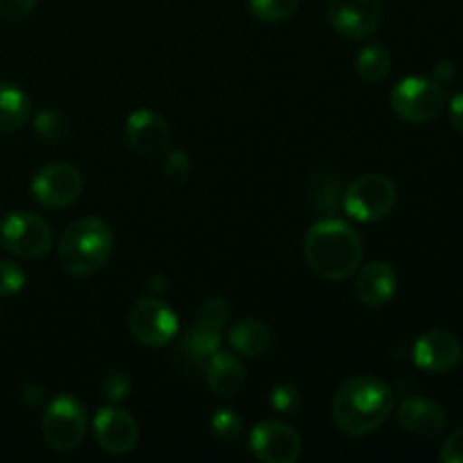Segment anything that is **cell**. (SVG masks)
I'll return each instance as SVG.
<instances>
[{
    "instance_id": "obj_8",
    "label": "cell",
    "mask_w": 463,
    "mask_h": 463,
    "mask_svg": "<svg viewBox=\"0 0 463 463\" xmlns=\"http://www.w3.org/2000/svg\"><path fill=\"white\" fill-rule=\"evenodd\" d=\"M84 190V176L68 163H52L36 172L32 181V194L45 208H66L80 199Z\"/></svg>"
},
{
    "instance_id": "obj_14",
    "label": "cell",
    "mask_w": 463,
    "mask_h": 463,
    "mask_svg": "<svg viewBox=\"0 0 463 463\" xmlns=\"http://www.w3.org/2000/svg\"><path fill=\"white\" fill-rule=\"evenodd\" d=\"M463 357L461 342L446 330H428L414 344V362L428 373H448Z\"/></svg>"
},
{
    "instance_id": "obj_31",
    "label": "cell",
    "mask_w": 463,
    "mask_h": 463,
    "mask_svg": "<svg viewBox=\"0 0 463 463\" xmlns=\"http://www.w3.org/2000/svg\"><path fill=\"white\" fill-rule=\"evenodd\" d=\"M39 0H0V14L9 18H18L30 14Z\"/></svg>"
},
{
    "instance_id": "obj_16",
    "label": "cell",
    "mask_w": 463,
    "mask_h": 463,
    "mask_svg": "<svg viewBox=\"0 0 463 463\" xmlns=\"http://www.w3.org/2000/svg\"><path fill=\"white\" fill-rule=\"evenodd\" d=\"M396 271H393L389 262H369L355 276V297L364 306L380 307L392 301V297L396 294Z\"/></svg>"
},
{
    "instance_id": "obj_30",
    "label": "cell",
    "mask_w": 463,
    "mask_h": 463,
    "mask_svg": "<svg viewBox=\"0 0 463 463\" xmlns=\"http://www.w3.org/2000/svg\"><path fill=\"white\" fill-rule=\"evenodd\" d=\"M188 172H190V161H188V156H185L184 152L167 154L165 175L170 176V179L181 181V179H185V176H188Z\"/></svg>"
},
{
    "instance_id": "obj_26",
    "label": "cell",
    "mask_w": 463,
    "mask_h": 463,
    "mask_svg": "<svg viewBox=\"0 0 463 463\" xmlns=\"http://www.w3.org/2000/svg\"><path fill=\"white\" fill-rule=\"evenodd\" d=\"M25 285V274L18 265L9 260H0V298L14 297Z\"/></svg>"
},
{
    "instance_id": "obj_28",
    "label": "cell",
    "mask_w": 463,
    "mask_h": 463,
    "mask_svg": "<svg viewBox=\"0 0 463 463\" xmlns=\"http://www.w3.org/2000/svg\"><path fill=\"white\" fill-rule=\"evenodd\" d=\"M439 459L443 463H463V428L455 430V432L446 439Z\"/></svg>"
},
{
    "instance_id": "obj_12",
    "label": "cell",
    "mask_w": 463,
    "mask_h": 463,
    "mask_svg": "<svg viewBox=\"0 0 463 463\" xmlns=\"http://www.w3.org/2000/svg\"><path fill=\"white\" fill-rule=\"evenodd\" d=\"M127 143L136 154L147 158H156L167 154L172 145V129L165 118L149 109L134 111L125 127Z\"/></svg>"
},
{
    "instance_id": "obj_4",
    "label": "cell",
    "mask_w": 463,
    "mask_h": 463,
    "mask_svg": "<svg viewBox=\"0 0 463 463\" xmlns=\"http://www.w3.org/2000/svg\"><path fill=\"white\" fill-rule=\"evenodd\" d=\"M448 95L437 80L405 77L392 90V109L401 120L411 125H428L443 113Z\"/></svg>"
},
{
    "instance_id": "obj_29",
    "label": "cell",
    "mask_w": 463,
    "mask_h": 463,
    "mask_svg": "<svg viewBox=\"0 0 463 463\" xmlns=\"http://www.w3.org/2000/svg\"><path fill=\"white\" fill-rule=\"evenodd\" d=\"M129 392V383L122 373H109L102 383V393L111 401H122Z\"/></svg>"
},
{
    "instance_id": "obj_13",
    "label": "cell",
    "mask_w": 463,
    "mask_h": 463,
    "mask_svg": "<svg viewBox=\"0 0 463 463\" xmlns=\"http://www.w3.org/2000/svg\"><path fill=\"white\" fill-rule=\"evenodd\" d=\"M93 428L99 448L111 455H127L134 450L140 439V430L134 416L118 407H102L95 414Z\"/></svg>"
},
{
    "instance_id": "obj_23",
    "label": "cell",
    "mask_w": 463,
    "mask_h": 463,
    "mask_svg": "<svg viewBox=\"0 0 463 463\" xmlns=\"http://www.w3.org/2000/svg\"><path fill=\"white\" fill-rule=\"evenodd\" d=\"M211 428L217 439H222L226 443H233L242 434V419L233 410H217L211 419Z\"/></svg>"
},
{
    "instance_id": "obj_9",
    "label": "cell",
    "mask_w": 463,
    "mask_h": 463,
    "mask_svg": "<svg viewBox=\"0 0 463 463\" xmlns=\"http://www.w3.org/2000/svg\"><path fill=\"white\" fill-rule=\"evenodd\" d=\"M129 330L140 344L165 346L176 337L179 321L176 315L158 298H140L129 312Z\"/></svg>"
},
{
    "instance_id": "obj_2",
    "label": "cell",
    "mask_w": 463,
    "mask_h": 463,
    "mask_svg": "<svg viewBox=\"0 0 463 463\" xmlns=\"http://www.w3.org/2000/svg\"><path fill=\"white\" fill-rule=\"evenodd\" d=\"M307 265L326 280H344L357 271L362 260V240L342 220H321L312 224L303 242Z\"/></svg>"
},
{
    "instance_id": "obj_6",
    "label": "cell",
    "mask_w": 463,
    "mask_h": 463,
    "mask_svg": "<svg viewBox=\"0 0 463 463\" xmlns=\"http://www.w3.org/2000/svg\"><path fill=\"white\" fill-rule=\"evenodd\" d=\"M0 244L21 260H36L52 247V229L34 213H12L0 224Z\"/></svg>"
},
{
    "instance_id": "obj_18",
    "label": "cell",
    "mask_w": 463,
    "mask_h": 463,
    "mask_svg": "<svg viewBox=\"0 0 463 463\" xmlns=\"http://www.w3.org/2000/svg\"><path fill=\"white\" fill-rule=\"evenodd\" d=\"M229 342L231 346L238 353H242V355L258 357L269 348L271 330L269 326L262 324V321L258 319L240 321V324H235L233 328H231Z\"/></svg>"
},
{
    "instance_id": "obj_15",
    "label": "cell",
    "mask_w": 463,
    "mask_h": 463,
    "mask_svg": "<svg viewBox=\"0 0 463 463\" xmlns=\"http://www.w3.org/2000/svg\"><path fill=\"white\" fill-rule=\"evenodd\" d=\"M398 420L407 432L420 439H434L446 428V411L430 398L411 396L405 398L398 407Z\"/></svg>"
},
{
    "instance_id": "obj_19",
    "label": "cell",
    "mask_w": 463,
    "mask_h": 463,
    "mask_svg": "<svg viewBox=\"0 0 463 463\" xmlns=\"http://www.w3.org/2000/svg\"><path fill=\"white\" fill-rule=\"evenodd\" d=\"M30 118V98L12 81H0V131H16Z\"/></svg>"
},
{
    "instance_id": "obj_33",
    "label": "cell",
    "mask_w": 463,
    "mask_h": 463,
    "mask_svg": "<svg viewBox=\"0 0 463 463\" xmlns=\"http://www.w3.org/2000/svg\"><path fill=\"white\" fill-rule=\"evenodd\" d=\"M434 75H437L439 84L450 81L455 77V66H452V61H439L437 68H434Z\"/></svg>"
},
{
    "instance_id": "obj_25",
    "label": "cell",
    "mask_w": 463,
    "mask_h": 463,
    "mask_svg": "<svg viewBox=\"0 0 463 463\" xmlns=\"http://www.w3.org/2000/svg\"><path fill=\"white\" fill-rule=\"evenodd\" d=\"M36 131L43 136L45 140H57L66 134V118L61 116L59 111H41L34 120Z\"/></svg>"
},
{
    "instance_id": "obj_17",
    "label": "cell",
    "mask_w": 463,
    "mask_h": 463,
    "mask_svg": "<svg viewBox=\"0 0 463 463\" xmlns=\"http://www.w3.org/2000/svg\"><path fill=\"white\" fill-rule=\"evenodd\" d=\"M206 380L208 387L213 389V393L222 398H231L235 393L242 392L244 383H247V373H244L242 362L238 360L231 353L217 351L211 360L206 362Z\"/></svg>"
},
{
    "instance_id": "obj_11",
    "label": "cell",
    "mask_w": 463,
    "mask_h": 463,
    "mask_svg": "<svg viewBox=\"0 0 463 463\" xmlns=\"http://www.w3.org/2000/svg\"><path fill=\"white\" fill-rule=\"evenodd\" d=\"M328 16L337 34L366 39L380 27L383 0H330Z\"/></svg>"
},
{
    "instance_id": "obj_5",
    "label": "cell",
    "mask_w": 463,
    "mask_h": 463,
    "mask_svg": "<svg viewBox=\"0 0 463 463\" xmlns=\"http://www.w3.org/2000/svg\"><path fill=\"white\" fill-rule=\"evenodd\" d=\"M396 184L387 175L369 172L353 181L344 193V208L353 220L378 222L396 206Z\"/></svg>"
},
{
    "instance_id": "obj_1",
    "label": "cell",
    "mask_w": 463,
    "mask_h": 463,
    "mask_svg": "<svg viewBox=\"0 0 463 463\" xmlns=\"http://www.w3.org/2000/svg\"><path fill=\"white\" fill-rule=\"evenodd\" d=\"M393 411V393L383 380L371 375H355L346 380L335 393L333 420L351 437L378 430Z\"/></svg>"
},
{
    "instance_id": "obj_10",
    "label": "cell",
    "mask_w": 463,
    "mask_h": 463,
    "mask_svg": "<svg viewBox=\"0 0 463 463\" xmlns=\"http://www.w3.org/2000/svg\"><path fill=\"white\" fill-rule=\"evenodd\" d=\"M251 450L265 463H294L301 457L303 443L292 425L262 420L251 432Z\"/></svg>"
},
{
    "instance_id": "obj_22",
    "label": "cell",
    "mask_w": 463,
    "mask_h": 463,
    "mask_svg": "<svg viewBox=\"0 0 463 463\" xmlns=\"http://www.w3.org/2000/svg\"><path fill=\"white\" fill-rule=\"evenodd\" d=\"M301 0H249V9L253 16L267 23H279L292 16L298 9Z\"/></svg>"
},
{
    "instance_id": "obj_7",
    "label": "cell",
    "mask_w": 463,
    "mask_h": 463,
    "mask_svg": "<svg viewBox=\"0 0 463 463\" xmlns=\"http://www.w3.org/2000/svg\"><path fill=\"white\" fill-rule=\"evenodd\" d=\"M89 428L86 410L72 396H57L43 414V439L52 450L68 452L81 446Z\"/></svg>"
},
{
    "instance_id": "obj_27",
    "label": "cell",
    "mask_w": 463,
    "mask_h": 463,
    "mask_svg": "<svg viewBox=\"0 0 463 463\" xmlns=\"http://www.w3.org/2000/svg\"><path fill=\"white\" fill-rule=\"evenodd\" d=\"M301 393H298L297 387H292V384H279V387L271 392V407H274L276 411H280V414H294V411L301 407Z\"/></svg>"
},
{
    "instance_id": "obj_3",
    "label": "cell",
    "mask_w": 463,
    "mask_h": 463,
    "mask_svg": "<svg viewBox=\"0 0 463 463\" xmlns=\"http://www.w3.org/2000/svg\"><path fill=\"white\" fill-rule=\"evenodd\" d=\"M113 249V235L107 222L80 217L72 222L59 242V265L71 276H90L107 265Z\"/></svg>"
},
{
    "instance_id": "obj_21",
    "label": "cell",
    "mask_w": 463,
    "mask_h": 463,
    "mask_svg": "<svg viewBox=\"0 0 463 463\" xmlns=\"http://www.w3.org/2000/svg\"><path fill=\"white\" fill-rule=\"evenodd\" d=\"M357 75L364 81L378 84L392 71V52L383 43H369L360 50L355 59Z\"/></svg>"
},
{
    "instance_id": "obj_32",
    "label": "cell",
    "mask_w": 463,
    "mask_h": 463,
    "mask_svg": "<svg viewBox=\"0 0 463 463\" xmlns=\"http://www.w3.org/2000/svg\"><path fill=\"white\" fill-rule=\"evenodd\" d=\"M448 111H450V122L457 131L463 136V93H457L455 98L448 104Z\"/></svg>"
},
{
    "instance_id": "obj_24",
    "label": "cell",
    "mask_w": 463,
    "mask_h": 463,
    "mask_svg": "<svg viewBox=\"0 0 463 463\" xmlns=\"http://www.w3.org/2000/svg\"><path fill=\"white\" fill-rule=\"evenodd\" d=\"M231 307L224 298H208L206 303L199 310V324H206L211 328L222 330L226 324H229Z\"/></svg>"
},
{
    "instance_id": "obj_20",
    "label": "cell",
    "mask_w": 463,
    "mask_h": 463,
    "mask_svg": "<svg viewBox=\"0 0 463 463\" xmlns=\"http://www.w3.org/2000/svg\"><path fill=\"white\" fill-rule=\"evenodd\" d=\"M222 346V330L211 328L206 324H197L190 328L188 337L184 342V351L188 353L190 360L197 366H206V362L220 351Z\"/></svg>"
}]
</instances>
